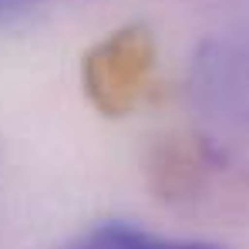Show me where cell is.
I'll return each instance as SVG.
<instances>
[{
    "mask_svg": "<svg viewBox=\"0 0 249 249\" xmlns=\"http://www.w3.org/2000/svg\"><path fill=\"white\" fill-rule=\"evenodd\" d=\"M189 98L215 131L249 138V37L202 44L192 61Z\"/></svg>",
    "mask_w": 249,
    "mask_h": 249,
    "instance_id": "cell-1",
    "label": "cell"
},
{
    "mask_svg": "<svg viewBox=\"0 0 249 249\" xmlns=\"http://www.w3.org/2000/svg\"><path fill=\"white\" fill-rule=\"evenodd\" d=\"M57 249H226L209 239H175V236H159L148 229H138L122 219H108L98 222L91 229H81L78 236H71L64 246Z\"/></svg>",
    "mask_w": 249,
    "mask_h": 249,
    "instance_id": "cell-3",
    "label": "cell"
},
{
    "mask_svg": "<svg viewBox=\"0 0 249 249\" xmlns=\"http://www.w3.org/2000/svg\"><path fill=\"white\" fill-rule=\"evenodd\" d=\"M37 3H44V0H0V24H14L17 17H24Z\"/></svg>",
    "mask_w": 249,
    "mask_h": 249,
    "instance_id": "cell-4",
    "label": "cell"
},
{
    "mask_svg": "<svg viewBox=\"0 0 249 249\" xmlns=\"http://www.w3.org/2000/svg\"><path fill=\"white\" fill-rule=\"evenodd\" d=\"M155 74V41L145 27H122L84 54V91L101 115H128Z\"/></svg>",
    "mask_w": 249,
    "mask_h": 249,
    "instance_id": "cell-2",
    "label": "cell"
}]
</instances>
